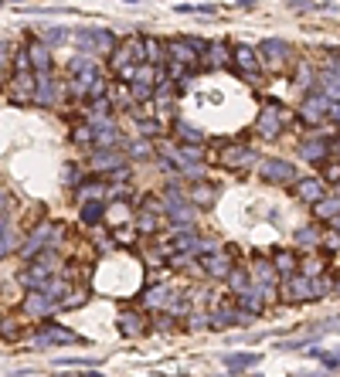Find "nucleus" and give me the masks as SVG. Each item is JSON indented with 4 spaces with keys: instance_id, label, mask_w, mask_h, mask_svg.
Instances as JSON below:
<instances>
[{
    "instance_id": "7ed1b4c3",
    "label": "nucleus",
    "mask_w": 340,
    "mask_h": 377,
    "mask_svg": "<svg viewBox=\"0 0 340 377\" xmlns=\"http://www.w3.org/2000/svg\"><path fill=\"white\" fill-rule=\"evenodd\" d=\"M283 126H286V113H283V106L265 102V106L258 109V119H255V136L272 139V136H279V133H283Z\"/></svg>"
},
{
    "instance_id": "6e6552de",
    "label": "nucleus",
    "mask_w": 340,
    "mask_h": 377,
    "mask_svg": "<svg viewBox=\"0 0 340 377\" xmlns=\"http://www.w3.org/2000/svg\"><path fill=\"white\" fill-rule=\"evenodd\" d=\"M258 61L272 72H279L286 61H290V44L286 41H262L258 44Z\"/></svg>"
},
{
    "instance_id": "0eeeda50",
    "label": "nucleus",
    "mask_w": 340,
    "mask_h": 377,
    "mask_svg": "<svg viewBox=\"0 0 340 377\" xmlns=\"http://www.w3.org/2000/svg\"><path fill=\"white\" fill-rule=\"evenodd\" d=\"M75 41L82 48V55H102V51H113L116 38H113L106 28H85V31L75 35Z\"/></svg>"
},
{
    "instance_id": "c9c22d12",
    "label": "nucleus",
    "mask_w": 340,
    "mask_h": 377,
    "mask_svg": "<svg viewBox=\"0 0 340 377\" xmlns=\"http://www.w3.org/2000/svg\"><path fill=\"white\" fill-rule=\"evenodd\" d=\"M177 133H180L184 143H198V146L205 143V133H201L198 126H191V123H177Z\"/></svg>"
},
{
    "instance_id": "49530a36",
    "label": "nucleus",
    "mask_w": 340,
    "mask_h": 377,
    "mask_svg": "<svg viewBox=\"0 0 340 377\" xmlns=\"http://www.w3.org/2000/svg\"><path fill=\"white\" fill-rule=\"evenodd\" d=\"M7 51H10V44H7V41H0V72L7 68Z\"/></svg>"
},
{
    "instance_id": "f704fd0d",
    "label": "nucleus",
    "mask_w": 340,
    "mask_h": 377,
    "mask_svg": "<svg viewBox=\"0 0 340 377\" xmlns=\"http://www.w3.org/2000/svg\"><path fill=\"white\" fill-rule=\"evenodd\" d=\"M129 95H133V102H150L153 99V82H129Z\"/></svg>"
},
{
    "instance_id": "f8f14e48",
    "label": "nucleus",
    "mask_w": 340,
    "mask_h": 377,
    "mask_svg": "<svg viewBox=\"0 0 340 377\" xmlns=\"http://www.w3.org/2000/svg\"><path fill=\"white\" fill-rule=\"evenodd\" d=\"M35 92H38V79L31 75V68H24V72H14V82H10V99L14 102H28V99H35Z\"/></svg>"
},
{
    "instance_id": "2f4dec72",
    "label": "nucleus",
    "mask_w": 340,
    "mask_h": 377,
    "mask_svg": "<svg viewBox=\"0 0 340 377\" xmlns=\"http://www.w3.org/2000/svg\"><path fill=\"white\" fill-rule=\"evenodd\" d=\"M143 55H147V65H160L164 61V44L157 38H143Z\"/></svg>"
},
{
    "instance_id": "412c9836",
    "label": "nucleus",
    "mask_w": 340,
    "mask_h": 377,
    "mask_svg": "<svg viewBox=\"0 0 340 377\" xmlns=\"http://www.w3.org/2000/svg\"><path fill=\"white\" fill-rule=\"evenodd\" d=\"M299 258L296 251H276L272 255V265H276V272H283V276H296L299 272Z\"/></svg>"
},
{
    "instance_id": "5701e85b",
    "label": "nucleus",
    "mask_w": 340,
    "mask_h": 377,
    "mask_svg": "<svg viewBox=\"0 0 340 377\" xmlns=\"http://www.w3.org/2000/svg\"><path fill=\"white\" fill-rule=\"evenodd\" d=\"M198 208H211L214 204V197H218V191H214L211 184H205V180H198L194 187H191V194H187Z\"/></svg>"
},
{
    "instance_id": "3c124183",
    "label": "nucleus",
    "mask_w": 340,
    "mask_h": 377,
    "mask_svg": "<svg viewBox=\"0 0 340 377\" xmlns=\"http://www.w3.org/2000/svg\"><path fill=\"white\" fill-rule=\"evenodd\" d=\"M85 377H102V374H85Z\"/></svg>"
},
{
    "instance_id": "9d476101",
    "label": "nucleus",
    "mask_w": 340,
    "mask_h": 377,
    "mask_svg": "<svg viewBox=\"0 0 340 377\" xmlns=\"http://www.w3.org/2000/svg\"><path fill=\"white\" fill-rule=\"evenodd\" d=\"M167 51H170V58H173L177 65H194V61H198L194 51H208V44L187 41V38H173V41L167 44Z\"/></svg>"
},
{
    "instance_id": "8fccbe9b",
    "label": "nucleus",
    "mask_w": 340,
    "mask_h": 377,
    "mask_svg": "<svg viewBox=\"0 0 340 377\" xmlns=\"http://www.w3.org/2000/svg\"><path fill=\"white\" fill-rule=\"evenodd\" d=\"M334 146H337V153H340V139H337V143H334Z\"/></svg>"
},
{
    "instance_id": "c756f323",
    "label": "nucleus",
    "mask_w": 340,
    "mask_h": 377,
    "mask_svg": "<svg viewBox=\"0 0 340 377\" xmlns=\"http://www.w3.org/2000/svg\"><path fill=\"white\" fill-rule=\"evenodd\" d=\"M313 211H317L320 221H334L340 214V197H323L320 204H313Z\"/></svg>"
},
{
    "instance_id": "f3484780",
    "label": "nucleus",
    "mask_w": 340,
    "mask_h": 377,
    "mask_svg": "<svg viewBox=\"0 0 340 377\" xmlns=\"http://www.w3.org/2000/svg\"><path fill=\"white\" fill-rule=\"evenodd\" d=\"M55 309V299L44 293V289H35V293L28 296V302H24V313L28 316H48Z\"/></svg>"
},
{
    "instance_id": "6ab92c4d",
    "label": "nucleus",
    "mask_w": 340,
    "mask_h": 377,
    "mask_svg": "<svg viewBox=\"0 0 340 377\" xmlns=\"http://www.w3.org/2000/svg\"><path fill=\"white\" fill-rule=\"evenodd\" d=\"M38 343H41V347H55V343H79V334L62 330V327H48V330L38 334Z\"/></svg>"
},
{
    "instance_id": "ea45409f",
    "label": "nucleus",
    "mask_w": 340,
    "mask_h": 377,
    "mask_svg": "<svg viewBox=\"0 0 340 377\" xmlns=\"http://www.w3.org/2000/svg\"><path fill=\"white\" fill-rule=\"evenodd\" d=\"M10 245H14V235H10V224L0 218V255H7L10 251Z\"/></svg>"
},
{
    "instance_id": "a211bd4d",
    "label": "nucleus",
    "mask_w": 340,
    "mask_h": 377,
    "mask_svg": "<svg viewBox=\"0 0 340 377\" xmlns=\"http://www.w3.org/2000/svg\"><path fill=\"white\" fill-rule=\"evenodd\" d=\"M235 65H238V68H242V72H245L252 82L258 79V65H262V61H258V55H255L252 48L238 44V48H235Z\"/></svg>"
},
{
    "instance_id": "4468645a",
    "label": "nucleus",
    "mask_w": 340,
    "mask_h": 377,
    "mask_svg": "<svg viewBox=\"0 0 340 377\" xmlns=\"http://www.w3.org/2000/svg\"><path fill=\"white\" fill-rule=\"evenodd\" d=\"M286 296H290V299H299V302H313V299H320V296H317V282H313V276H290Z\"/></svg>"
},
{
    "instance_id": "c85d7f7f",
    "label": "nucleus",
    "mask_w": 340,
    "mask_h": 377,
    "mask_svg": "<svg viewBox=\"0 0 340 377\" xmlns=\"http://www.w3.org/2000/svg\"><path fill=\"white\" fill-rule=\"evenodd\" d=\"M238 296H242V309H249L252 316H258V313H262V299H265V296L258 293L255 286H249V289H242Z\"/></svg>"
},
{
    "instance_id": "09e8293b",
    "label": "nucleus",
    "mask_w": 340,
    "mask_h": 377,
    "mask_svg": "<svg viewBox=\"0 0 340 377\" xmlns=\"http://www.w3.org/2000/svg\"><path fill=\"white\" fill-rule=\"evenodd\" d=\"M3 204H7V194H3V191H0V211H3Z\"/></svg>"
},
{
    "instance_id": "603ef678",
    "label": "nucleus",
    "mask_w": 340,
    "mask_h": 377,
    "mask_svg": "<svg viewBox=\"0 0 340 377\" xmlns=\"http://www.w3.org/2000/svg\"><path fill=\"white\" fill-rule=\"evenodd\" d=\"M252 377H258V374H252Z\"/></svg>"
},
{
    "instance_id": "b1692460",
    "label": "nucleus",
    "mask_w": 340,
    "mask_h": 377,
    "mask_svg": "<svg viewBox=\"0 0 340 377\" xmlns=\"http://www.w3.org/2000/svg\"><path fill=\"white\" fill-rule=\"evenodd\" d=\"M317 82H320V92H323L327 99L340 102V72H320Z\"/></svg>"
},
{
    "instance_id": "4be33fe9",
    "label": "nucleus",
    "mask_w": 340,
    "mask_h": 377,
    "mask_svg": "<svg viewBox=\"0 0 340 377\" xmlns=\"http://www.w3.org/2000/svg\"><path fill=\"white\" fill-rule=\"evenodd\" d=\"M92 167L95 170H123V153H116V150H99L95 157H92Z\"/></svg>"
},
{
    "instance_id": "20e7f679",
    "label": "nucleus",
    "mask_w": 340,
    "mask_h": 377,
    "mask_svg": "<svg viewBox=\"0 0 340 377\" xmlns=\"http://www.w3.org/2000/svg\"><path fill=\"white\" fill-rule=\"evenodd\" d=\"M51 272H55V255H51V251H41L38 258H31V269L21 276V282H24L28 289H44L48 279H51Z\"/></svg>"
},
{
    "instance_id": "f03ea898",
    "label": "nucleus",
    "mask_w": 340,
    "mask_h": 377,
    "mask_svg": "<svg viewBox=\"0 0 340 377\" xmlns=\"http://www.w3.org/2000/svg\"><path fill=\"white\" fill-rule=\"evenodd\" d=\"M164 214H167L170 221L177 224V228H191V221H194V211H191V197L180 191V187H173L170 184L167 191H164Z\"/></svg>"
},
{
    "instance_id": "393cba45",
    "label": "nucleus",
    "mask_w": 340,
    "mask_h": 377,
    "mask_svg": "<svg viewBox=\"0 0 340 377\" xmlns=\"http://www.w3.org/2000/svg\"><path fill=\"white\" fill-rule=\"evenodd\" d=\"M28 55H31V68H38V72H48V68H51V51H48V44H41V41L28 44Z\"/></svg>"
},
{
    "instance_id": "58836bf2",
    "label": "nucleus",
    "mask_w": 340,
    "mask_h": 377,
    "mask_svg": "<svg viewBox=\"0 0 340 377\" xmlns=\"http://www.w3.org/2000/svg\"><path fill=\"white\" fill-rule=\"evenodd\" d=\"M208 55H211L208 58L211 65H228V48L225 44H208Z\"/></svg>"
},
{
    "instance_id": "473e14b6",
    "label": "nucleus",
    "mask_w": 340,
    "mask_h": 377,
    "mask_svg": "<svg viewBox=\"0 0 340 377\" xmlns=\"http://www.w3.org/2000/svg\"><path fill=\"white\" fill-rule=\"evenodd\" d=\"M102 214H106V204H102V201H85L82 204V221L85 224H99Z\"/></svg>"
},
{
    "instance_id": "e433bc0d",
    "label": "nucleus",
    "mask_w": 340,
    "mask_h": 377,
    "mask_svg": "<svg viewBox=\"0 0 340 377\" xmlns=\"http://www.w3.org/2000/svg\"><path fill=\"white\" fill-rule=\"evenodd\" d=\"M296 242H303V249H317L320 245V231L317 228H303V231H296Z\"/></svg>"
},
{
    "instance_id": "de8ad7c7",
    "label": "nucleus",
    "mask_w": 340,
    "mask_h": 377,
    "mask_svg": "<svg viewBox=\"0 0 340 377\" xmlns=\"http://www.w3.org/2000/svg\"><path fill=\"white\" fill-rule=\"evenodd\" d=\"M330 119L340 126V102H334V109H330Z\"/></svg>"
},
{
    "instance_id": "4c0bfd02",
    "label": "nucleus",
    "mask_w": 340,
    "mask_h": 377,
    "mask_svg": "<svg viewBox=\"0 0 340 377\" xmlns=\"http://www.w3.org/2000/svg\"><path fill=\"white\" fill-rule=\"evenodd\" d=\"M228 282H232V289H235V293H242V289H249V286H252V279H249V276H245L242 269H232Z\"/></svg>"
},
{
    "instance_id": "72a5a7b5",
    "label": "nucleus",
    "mask_w": 340,
    "mask_h": 377,
    "mask_svg": "<svg viewBox=\"0 0 340 377\" xmlns=\"http://www.w3.org/2000/svg\"><path fill=\"white\" fill-rule=\"evenodd\" d=\"M120 327H123V336H140L143 334V316H140V313H136V316H133V313H123V316H120Z\"/></svg>"
},
{
    "instance_id": "ddd939ff",
    "label": "nucleus",
    "mask_w": 340,
    "mask_h": 377,
    "mask_svg": "<svg viewBox=\"0 0 340 377\" xmlns=\"http://www.w3.org/2000/svg\"><path fill=\"white\" fill-rule=\"evenodd\" d=\"M293 194H296L303 204H320L327 197V184L320 177H303L296 187H293Z\"/></svg>"
},
{
    "instance_id": "1a4fd4ad",
    "label": "nucleus",
    "mask_w": 340,
    "mask_h": 377,
    "mask_svg": "<svg viewBox=\"0 0 340 377\" xmlns=\"http://www.w3.org/2000/svg\"><path fill=\"white\" fill-rule=\"evenodd\" d=\"M255 160V153L252 150H245V143H225L221 146V153H218V164L221 167H249Z\"/></svg>"
},
{
    "instance_id": "37998d69",
    "label": "nucleus",
    "mask_w": 340,
    "mask_h": 377,
    "mask_svg": "<svg viewBox=\"0 0 340 377\" xmlns=\"http://www.w3.org/2000/svg\"><path fill=\"white\" fill-rule=\"evenodd\" d=\"M136 133H140V136H153V133H160V126L157 123H136Z\"/></svg>"
},
{
    "instance_id": "dca6fc26",
    "label": "nucleus",
    "mask_w": 340,
    "mask_h": 377,
    "mask_svg": "<svg viewBox=\"0 0 340 377\" xmlns=\"http://www.w3.org/2000/svg\"><path fill=\"white\" fill-rule=\"evenodd\" d=\"M58 99H62L58 82H51V75H48V72H41V79H38V92H35V102L48 109V106H55Z\"/></svg>"
},
{
    "instance_id": "bb28decb",
    "label": "nucleus",
    "mask_w": 340,
    "mask_h": 377,
    "mask_svg": "<svg viewBox=\"0 0 340 377\" xmlns=\"http://www.w3.org/2000/svg\"><path fill=\"white\" fill-rule=\"evenodd\" d=\"M120 136H123V133H120L113 123H106V126H99V129H95V143H99L102 150L116 146V143H120Z\"/></svg>"
},
{
    "instance_id": "7c9ffc66",
    "label": "nucleus",
    "mask_w": 340,
    "mask_h": 377,
    "mask_svg": "<svg viewBox=\"0 0 340 377\" xmlns=\"http://www.w3.org/2000/svg\"><path fill=\"white\" fill-rule=\"evenodd\" d=\"M160 228V221H157V214L150 208H143L140 214H136V231H143V235H153Z\"/></svg>"
},
{
    "instance_id": "f257e3e1",
    "label": "nucleus",
    "mask_w": 340,
    "mask_h": 377,
    "mask_svg": "<svg viewBox=\"0 0 340 377\" xmlns=\"http://www.w3.org/2000/svg\"><path fill=\"white\" fill-rule=\"evenodd\" d=\"M68 72H72V79H68L72 95H79V99H102V95H106V82H102V75H99V68L92 65L88 55L72 58Z\"/></svg>"
},
{
    "instance_id": "a878e982",
    "label": "nucleus",
    "mask_w": 340,
    "mask_h": 377,
    "mask_svg": "<svg viewBox=\"0 0 340 377\" xmlns=\"http://www.w3.org/2000/svg\"><path fill=\"white\" fill-rule=\"evenodd\" d=\"M170 289H164V286H153V289H147V296H143V302L150 306V309H164V306H170Z\"/></svg>"
},
{
    "instance_id": "79ce46f5",
    "label": "nucleus",
    "mask_w": 340,
    "mask_h": 377,
    "mask_svg": "<svg viewBox=\"0 0 340 377\" xmlns=\"http://www.w3.org/2000/svg\"><path fill=\"white\" fill-rule=\"evenodd\" d=\"M327 184H340V160H334L327 167Z\"/></svg>"
},
{
    "instance_id": "9b49d317",
    "label": "nucleus",
    "mask_w": 340,
    "mask_h": 377,
    "mask_svg": "<svg viewBox=\"0 0 340 377\" xmlns=\"http://www.w3.org/2000/svg\"><path fill=\"white\" fill-rule=\"evenodd\" d=\"M262 180H269V184H290V180H296V167L293 164H286V160H262Z\"/></svg>"
},
{
    "instance_id": "c03bdc74",
    "label": "nucleus",
    "mask_w": 340,
    "mask_h": 377,
    "mask_svg": "<svg viewBox=\"0 0 340 377\" xmlns=\"http://www.w3.org/2000/svg\"><path fill=\"white\" fill-rule=\"evenodd\" d=\"M129 153H133V157H150V146H147V143H133Z\"/></svg>"
},
{
    "instance_id": "a19ab883",
    "label": "nucleus",
    "mask_w": 340,
    "mask_h": 377,
    "mask_svg": "<svg viewBox=\"0 0 340 377\" xmlns=\"http://www.w3.org/2000/svg\"><path fill=\"white\" fill-rule=\"evenodd\" d=\"M313 82H317V75H313V68H310V65L303 61V65H299V72H296V85H303V88H310Z\"/></svg>"
},
{
    "instance_id": "2eb2a0df",
    "label": "nucleus",
    "mask_w": 340,
    "mask_h": 377,
    "mask_svg": "<svg viewBox=\"0 0 340 377\" xmlns=\"http://www.w3.org/2000/svg\"><path fill=\"white\" fill-rule=\"evenodd\" d=\"M201 269L214 276V279H228L232 276V255L228 251H211V255H201Z\"/></svg>"
},
{
    "instance_id": "423d86ee",
    "label": "nucleus",
    "mask_w": 340,
    "mask_h": 377,
    "mask_svg": "<svg viewBox=\"0 0 340 377\" xmlns=\"http://www.w3.org/2000/svg\"><path fill=\"white\" fill-rule=\"evenodd\" d=\"M330 109H334V99H327L323 92H313V95H306L303 99V106H299V119L310 126L323 123V119H330Z\"/></svg>"
},
{
    "instance_id": "aec40b11",
    "label": "nucleus",
    "mask_w": 340,
    "mask_h": 377,
    "mask_svg": "<svg viewBox=\"0 0 340 377\" xmlns=\"http://www.w3.org/2000/svg\"><path fill=\"white\" fill-rule=\"evenodd\" d=\"M327 150H330L327 139H306V143L299 146V157L310 160V164H320V160H327Z\"/></svg>"
},
{
    "instance_id": "a18cd8bd",
    "label": "nucleus",
    "mask_w": 340,
    "mask_h": 377,
    "mask_svg": "<svg viewBox=\"0 0 340 377\" xmlns=\"http://www.w3.org/2000/svg\"><path fill=\"white\" fill-rule=\"evenodd\" d=\"M48 41H65V31H62V28H51V31H48Z\"/></svg>"
},
{
    "instance_id": "39448f33",
    "label": "nucleus",
    "mask_w": 340,
    "mask_h": 377,
    "mask_svg": "<svg viewBox=\"0 0 340 377\" xmlns=\"http://www.w3.org/2000/svg\"><path fill=\"white\" fill-rule=\"evenodd\" d=\"M55 238H58V228H55L51 221H41V224L28 235V242L21 245V255H24V258H38L41 251L51 249V242H55Z\"/></svg>"
},
{
    "instance_id": "cd10ccee",
    "label": "nucleus",
    "mask_w": 340,
    "mask_h": 377,
    "mask_svg": "<svg viewBox=\"0 0 340 377\" xmlns=\"http://www.w3.org/2000/svg\"><path fill=\"white\" fill-rule=\"evenodd\" d=\"M255 364H258V354H228L225 357L228 371H245V367H255Z\"/></svg>"
}]
</instances>
